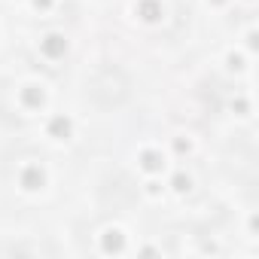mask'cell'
Here are the masks:
<instances>
[{"mask_svg":"<svg viewBox=\"0 0 259 259\" xmlns=\"http://www.w3.org/2000/svg\"><path fill=\"white\" fill-rule=\"evenodd\" d=\"M85 92L98 107H119L128 98V92H132V82H128V76L119 67L104 64V67L92 70V76L85 82Z\"/></svg>","mask_w":259,"mask_h":259,"instance_id":"obj_1","label":"cell"}]
</instances>
